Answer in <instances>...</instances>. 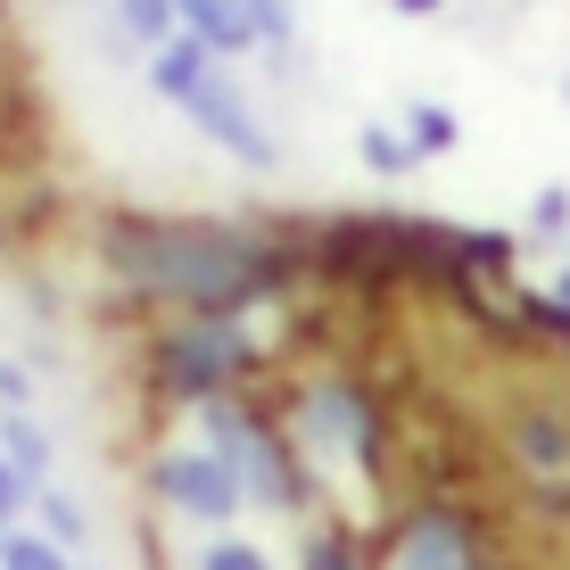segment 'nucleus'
<instances>
[{
    "instance_id": "1",
    "label": "nucleus",
    "mask_w": 570,
    "mask_h": 570,
    "mask_svg": "<svg viewBox=\"0 0 570 570\" xmlns=\"http://www.w3.org/2000/svg\"><path fill=\"white\" fill-rule=\"evenodd\" d=\"M108 257L141 289L183 298L199 314H224V306H240V298H257V289L282 282V265H273L265 248L232 240V232H215V224H116Z\"/></svg>"
},
{
    "instance_id": "2",
    "label": "nucleus",
    "mask_w": 570,
    "mask_h": 570,
    "mask_svg": "<svg viewBox=\"0 0 570 570\" xmlns=\"http://www.w3.org/2000/svg\"><path fill=\"white\" fill-rule=\"evenodd\" d=\"M149 83H157V100H174V108H183V116L207 132L215 149H232V157H240V166H257V174H265V166H282V149H273V132H265L257 100H248V91L224 75V58L199 50L190 33H183V42H166V50L149 58Z\"/></svg>"
},
{
    "instance_id": "3",
    "label": "nucleus",
    "mask_w": 570,
    "mask_h": 570,
    "mask_svg": "<svg viewBox=\"0 0 570 570\" xmlns=\"http://www.w3.org/2000/svg\"><path fill=\"white\" fill-rule=\"evenodd\" d=\"M157 488H166L174 513H199V521L240 513V471H232L224 455H166L157 463Z\"/></svg>"
},
{
    "instance_id": "4",
    "label": "nucleus",
    "mask_w": 570,
    "mask_h": 570,
    "mask_svg": "<svg viewBox=\"0 0 570 570\" xmlns=\"http://www.w3.org/2000/svg\"><path fill=\"white\" fill-rule=\"evenodd\" d=\"M240 356H248V347H240V331H232V323H190L183 340H166V381L183 389V397H207Z\"/></svg>"
},
{
    "instance_id": "5",
    "label": "nucleus",
    "mask_w": 570,
    "mask_h": 570,
    "mask_svg": "<svg viewBox=\"0 0 570 570\" xmlns=\"http://www.w3.org/2000/svg\"><path fill=\"white\" fill-rule=\"evenodd\" d=\"M174 17H183V33H190L199 50H215V58L257 50V33H248V9H240V0H174Z\"/></svg>"
},
{
    "instance_id": "6",
    "label": "nucleus",
    "mask_w": 570,
    "mask_h": 570,
    "mask_svg": "<svg viewBox=\"0 0 570 570\" xmlns=\"http://www.w3.org/2000/svg\"><path fill=\"white\" fill-rule=\"evenodd\" d=\"M116 33L141 50H166L183 42V17H174V0H116Z\"/></svg>"
},
{
    "instance_id": "7",
    "label": "nucleus",
    "mask_w": 570,
    "mask_h": 570,
    "mask_svg": "<svg viewBox=\"0 0 570 570\" xmlns=\"http://www.w3.org/2000/svg\"><path fill=\"white\" fill-rule=\"evenodd\" d=\"M405 141H414L422 157H439V149H455L463 141V125L446 116L439 100H405Z\"/></svg>"
},
{
    "instance_id": "8",
    "label": "nucleus",
    "mask_w": 570,
    "mask_h": 570,
    "mask_svg": "<svg viewBox=\"0 0 570 570\" xmlns=\"http://www.w3.org/2000/svg\"><path fill=\"white\" fill-rule=\"evenodd\" d=\"M356 157H364L372 174H414V166H422V149L405 141V132H389V125H364V132H356Z\"/></svg>"
},
{
    "instance_id": "9",
    "label": "nucleus",
    "mask_w": 570,
    "mask_h": 570,
    "mask_svg": "<svg viewBox=\"0 0 570 570\" xmlns=\"http://www.w3.org/2000/svg\"><path fill=\"white\" fill-rule=\"evenodd\" d=\"M0 455L17 463V480H42V471H50V439L26 414H9V422H0Z\"/></svg>"
},
{
    "instance_id": "10",
    "label": "nucleus",
    "mask_w": 570,
    "mask_h": 570,
    "mask_svg": "<svg viewBox=\"0 0 570 570\" xmlns=\"http://www.w3.org/2000/svg\"><path fill=\"white\" fill-rule=\"evenodd\" d=\"M248 9V33H257L265 50H289V33H298V17H289V0H240Z\"/></svg>"
},
{
    "instance_id": "11",
    "label": "nucleus",
    "mask_w": 570,
    "mask_h": 570,
    "mask_svg": "<svg viewBox=\"0 0 570 570\" xmlns=\"http://www.w3.org/2000/svg\"><path fill=\"white\" fill-rule=\"evenodd\" d=\"M0 570H75V562H67V546H50V538H9L0 546Z\"/></svg>"
},
{
    "instance_id": "12",
    "label": "nucleus",
    "mask_w": 570,
    "mask_h": 570,
    "mask_svg": "<svg viewBox=\"0 0 570 570\" xmlns=\"http://www.w3.org/2000/svg\"><path fill=\"white\" fill-rule=\"evenodd\" d=\"M521 446H529V455H538V463H562V455H570L562 422H529V430H521Z\"/></svg>"
},
{
    "instance_id": "13",
    "label": "nucleus",
    "mask_w": 570,
    "mask_h": 570,
    "mask_svg": "<svg viewBox=\"0 0 570 570\" xmlns=\"http://www.w3.org/2000/svg\"><path fill=\"white\" fill-rule=\"evenodd\" d=\"M42 521H50V546H75V538H83V513H75L67 497H42Z\"/></svg>"
},
{
    "instance_id": "14",
    "label": "nucleus",
    "mask_w": 570,
    "mask_h": 570,
    "mask_svg": "<svg viewBox=\"0 0 570 570\" xmlns=\"http://www.w3.org/2000/svg\"><path fill=\"white\" fill-rule=\"evenodd\" d=\"M199 570H273V562L257 554V546H215V554H207Z\"/></svg>"
},
{
    "instance_id": "15",
    "label": "nucleus",
    "mask_w": 570,
    "mask_h": 570,
    "mask_svg": "<svg viewBox=\"0 0 570 570\" xmlns=\"http://www.w3.org/2000/svg\"><path fill=\"white\" fill-rule=\"evenodd\" d=\"M17 497H26V480H17V463H9V455H0V521H9V513H17Z\"/></svg>"
},
{
    "instance_id": "16",
    "label": "nucleus",
    "mask_w": 570,
    "mask_h": 570,
    "mask_svg": "<svg viewBox=\"0 0 570 570\" xmlns=\"http://www.w3.org/2000/svg\"><path fill=\"white\" fill-rule=\"evenodd\" d=\"M389 9H405V17H430V9H446V0H389Z\"/></svg>"
},
{
    "instance_id": "17",
    "label": "nucleus",
    "mask_w": 570,
    "mask_h": 570,
    "mask_svg": "<svg viewBox=\"0 0 570 570\" xmlns=\"http://www.w3.org/2000/svg\"><path fill=\"white\" fill-rule=\"evenodd\" d=\"M554 298H562V306H570V273H562V289H554Z\"/></svg>"
},
{
    "instance_id": "18",
    "label": "nucleus",
    "mask_w": 570,
    "mask_h": 570,
    "mask_svg": "<svg viewBox=\"0 0 570 570\" xmlns=\"http://www.w3.org/2000/svg\"><path fill=\"white\" fill-rule=\"evenodd\" d=\"M562 100H570V75H562Z\"/></svg>"
}]
</instances>
